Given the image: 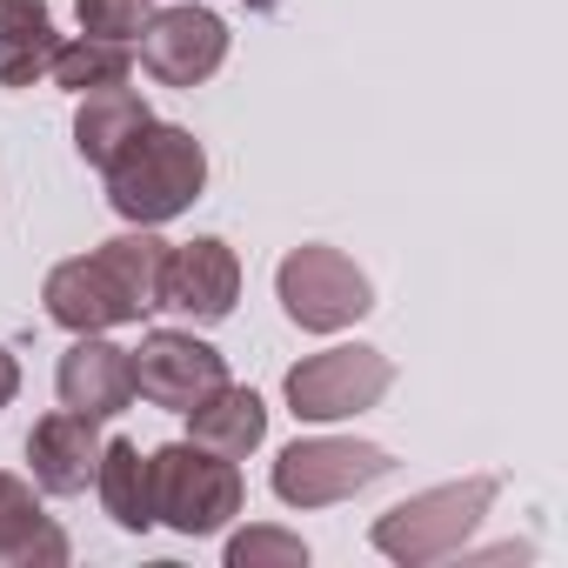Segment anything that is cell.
<instances>
[{
	"mask_svg": "<svg viewBox=\"0 0 568 568\" xmlns=\"http://www.w3.org/2000/svg\"><path fill=\"white\" fill-rule=\"evenodd\" d=\"M101 174H108V201H114L121 221L161 227V221H174V214H187L201 201V187H207V148L187 128H174V121H148L128 141V154L108 161Z\"/></svg>",
	"mask_w": 568,
	"mask_h": 568,
	"instance_id": "cell-1",
	"label": "cell"
},
{
	"mask_svg": "<svg viewBox=\"0 0 568 568\" xmlns=\"http://www.w3.org/2000/svg\"><path fill=\"white\" fill-rule=\"evenodd\" d=\"M501 481L495 475H462V481H442V488H422L408 501H395L382 521H375V548L402 568H422V561H442V555H462V541L481 528V515L495 508Z\"/></svg>",
	"mask_w": 568,
	"mask_h": 568,
	"instance_id": "cell-2",
	"label": "cell"
},
{
	"mask_svg": "<svg viewBox=\"0 0 568 568\" xmlns=\"http://www.w3.org/2000/svg\"><path fill=\"white\" fill-rule=\"evenodd\" d=\"M148 462H154V521H168L174 535H214L247 501L241 468L201 442H168Z\"/></svg>",
	"mask_w": 568,
	"mask_h": 568,
	"instance_id": "cell-3",
	"label": "cell"
},
{
	"mask_svg": "<svg viewBox=\"0 0 568 568\" xmlns=\"http://www.w3.org/2000/svg\"><path fill=\"white\" fill-rule=\"evenodd\" d=\"M274 295H281V315H288L295 328H308V335L355 328V322L375 308L368 274H362L342 247H328V241H302V247L281 254Z\"/></svg>",
	"mask_w": 568,
	"mask_h": 568,
	"instance_id": "cell-4",
	"label": "cell"
},
{
	"mask_svg": "<svg viewBox=\"0 0 568 568\" xmlns=\"http://www.w3.org/2000/svg\"><path fill=\"white\" fill-rule=\"evenodd\" d=\"M388 475H395V455L355 435H302L274 455V495L288 508H335Z\"/></svg>",
	"mask_w": 568,
	"mask_h": 568,
	"instance_id": "cell-5",
	"label": "cell"
},
{
	"mask_svg": "<svg viewBox=\"0 0 568 568\" xmlns=\"http://www.w3.org/2000/svg\"><path fill=\"white\" fill-rule=\"evenodd\" d=\"M281 388H288L295 422H348V415H368L395 388V362L382 348L348 342V348H322V355L295 362Z\"/></svg>",
	"mask_w": 568,
	"mask_h": 568,
	"instance_id": "cell-6",
	"label": "cell"
},
{
	"mask_svg": "<svg viewBox=\"0 0 568 568\" xmlns=\"http://www.w3.org/2000/svg\"><path fill=\"white\" fill-rule=\"evenodd\" d=\"M134 355V395L168 408V415H187L194 402H207L221 382H227V362L221 348H207L194 328H148Z\"/></svg>",
	"mask_w": 568,
	"mask_h": 568,
	"instance_id": "cell-7",
	"label": "cell"
},
{
	"mask_svg": "<svg viewBox=\"0 0 568 568\" xmlns=\"http://www.w3.org/2000/svg\"><path fill=\"white\" fill-rule=\"evenodd\" d=\"M227 61V21L214 8H161L141 28V68L161 88H201Z\"/></svg>",
	"mask_w": 568,
	"mask_h": 568,
	"instance_id": "cell-8",
	"label": "cell"
},
{
	"mask_svg": "<svg viewBox=\"0 0 568 568\" xmlns=\"http://www.w3.org/2000/svg\"><path fill=\"white\" fill-rule=\"evenodd\" d=\"M241 302V254L221 234H194L181 247H168V295L161 308L187 315V322H227Z\"/></svg>",
	"mask_w": 568,
	"mask_h": 568,
	"instance_id": "cell-9",
	"label": "cell"
},
{
	"mask_svg": "<svg viewBox=\"0 0 568 568\" xmlns=\"http://www.w3.org/2000/svg\"><path fill=\"white\" fill-rule=\"evenodd\" d=\"M54 388H61V408H74V415H94V422L128 415L134 408V355L114 348L108 335H74V348L54 368Z\"/></svg>",
	"mask_w": 568,
	"mask_h": 568,
	"instance_id": "cell-10",
	"label": "cell"
},
{
	"mask_svg": "<svg viewBox=\"0 0 568 568\" xmlns=\"http://www.w3.org/2000/svg\"><path fill=\"white\" fill-rule=\"evenodd\" d=\"M94 462H101V422L94 415L54 408V415L34 422L28 468H34L41 495H81V488H94Z\"/></svg>",
	"mask_w": 568,
	"mask_h": 568,
	"instance_id": "cell-11",
	"label": "cell"
},
{
	"mask_svg": "<svg viewBox=\"0 0 568 568\" xmlns=\"http://www.w3.org/2000/svg\"><path fill=\"white\" fill-rule=\"evenodd\" d=\"M94 267L108 274V288H114V302H121L128 322H148L161 308V295H168V241L154 227H128V234L101 241Z\"/></svg>",
	"mask_w": 568,
	"mask_h": 568,
	"instance_id": "cell-12",
	"label": "cell"
},
{
	"mask_svg": "<svg viewBox=\"0 0 568 568\" xmlns=\"http://www.w3.org/2000/svg\"><path fill=\"white\" fill-rule=\"evenodd\" d=\"M41 302H48V322H61L68 335H108V328H121V322H128V315H121V302H114V288H108V274L94 267V254L48 267Z\"/></svg>",
	"mask_w": 568,
	"mask_h": 568,
	"instance_id": "cell-13",
	"label": "cell"
},
{
	"mask_svg": "<svg viewBox=\"0 0 568 568\" xmlns=\"http://www.w3.org/2000/svg\"><path fill=\"white\" fill-rule=\"evenodd\" d=\"M61 561H68V535L41 515L21 475L0 468V568H61Z\"/></svg>",
	"mask_w": 568,
	"mask_h": 568,
	"instance_id": "cell-14",
	"label": "cell"
},
{
	"mask_svg": "<svg viewBox=\"0 0 568 568\" xmlns=\"http://www.w3.org/2000/svg\"><path fill=\"white\" fill-rule=\"evenodd\" d=\"M187 442H201V448H214V455H227V462H247V455L267 442V402H261L254 388L221 382L207 402L187 408Z\"/></svg>",
	"mask_w": 568,
	"mask_h": 568,
	"instance_id": "cell-15",
	"label": "cell"
},
{
	"mask_svg": "<svg viewBox=\"0 0 568 568\" xmlns=\"http://www.w3.org/2000/svg\"><path fill=\"white\" fill-rule=\"evenodd\" d=\"M94 495H101V508H108L114 528H128V535L154 528V462L141 455V442H101Z\"/></svg>",
	"mask_w": 568,
	"mask_h": 568,
	"instance_id": "cell-16",
	"label": "cell"
},
{
	"mask_svg": "<svg viewBox=\"0 0 568 568\" xmlns=\"http://www.w3.org/2000/svg\"><path fill=\"white\" fill-rule=\"evenodd\" d=\"M148 121H154V108H148L128 81H121V88H94V94H81L74 148H81V161L108 168V161H121V154H128V141H134Z\"/></svg>",
	"mask_w": 568,
	"mask_h": 568,
	"instance_id": "cell-17",
	"label": "cell"
},
{
	"mask_svg": "<svg viewBox=\"0 0 568 568\" xmlns=\"http://www.w3.org/2000/svg\"><path fill=\"white\" fill-rule=\"evenodd\" d=\"M61 34L48 0H0V88H34L54 61Z\"/></svg>",
	"mask_w": 568,
	"mask_h": 568,
	"instance_id": "cell-18",
	"label": "cell"
},
{
	"mask_svg": "<svg viewBox=\"0 0 568 568\" xmlns=\"http://www.w3.org/2000/svg\"><path fill=\"white\" fill-rule=\"evenodd\" d=\"M48 74H54V88H68V94H94V88H121V81L134 74V54H128V41H94V34H81V41H61V48H54Z\"/></svg>",
	"mask_w": 568,
	"mask_h": 568,
	"instance_id": "cell-19",
	"label": "cell"
},
{
	"mask_svg": "<svg viewBox=\"0 0 568 568\" xmlns=\"http://www.w3.org/2000/svg\"><path fill=\"white\" fill-rule=\"evenodd\" d=\"M302 561H308V541L288 528H241L227 541V568H302Z\"/></svg>",
	"mask_w": 568,
	"mask_h": 568,
	"instance_id": "cell-20",
	"label": "cell"
},
{
	"mask_svg": "<svg viewBox=\"0 0 568 568\" xmlns=\"http://www.w3.org/2000/svg\"><path fill=\"white\" fill-rule=\"evenodd\" d=\"M81 34L94 41H141V28L154 21V0H74Z\"/></svg>",
	"mask_w": 568,
	"mask_h": 568,
	"instance_id": "cell-21",
	"label": "cell"
},
{
	"mask_svg": "<svg viewBox=\"0 0 568 568\" xmlns=\"http://www.w3.org/2000/svg\"><path fill=\"white\" fill-rule=\"evenodd\" d=\"M14 395H21V362H14L8 348H0V408H8Z\"/></svg>",
	"mask_w": 568,
	"mask_h": 568,
	"instance_id": "cell-22",
	"label": "cell"
}]
</instances>
